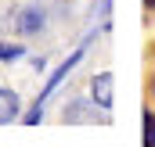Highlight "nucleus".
<instances>
[{
	"instance_id": "obj_1",
	"label": "nucleus",
	"mask_w": 155,
	"mask_h": 147,
	"mask_svg": "<svg viewBox=\"0 0 155 147\" xmlns=\"http://www.w3.org/2000/svg\"><path fill=\"white\" fill-rule=\"evenodd\" d=\"M87 43H90V39H83V43H79V50H72V54H69V58H65V61L54 68V75L47 79V86H43V93H40V101H36V108L25 115V122H40V115H43V108H40V104H43V101L51 97V90H58V86H61V79H65V75H69V72L79 65V61H83V54H87Z\"/></svg>"
},
{
	"instance_id": "obj_2",
	"label": "nucleus",
	"mask_w": 155,
	"mask_h": 147,
	"mask_svg": "<svg viewBox=\"0 0 155 147\" xmlns=\"http://www.w3.org/2000/svg\"><path fill=\"white\" fill-rule=\"evenodd\" d=\"M90 90H94V104H97L101 111L112 108V75H108V72H97V75H94V86H90Z\"/></svg>"
},
{
	"instance_id": "obj_3",
	"label": "nucleus",
	"mask_w": 155,
	"mask_h": 147,
	"mask_svg": "<svg viewBox=\"0 0 155 147\" xmlns=\"http://www.w3.org/2000/svg\"><path fill=\"white\" fill-rule=\"evenodd\" d=\"M18 93L15 90H7V86H0V126H7V122H15L18 118Z\"/></svg>"
},
{
	"instance_id": "obj_4",
	"label": "nucleus",
	"mask_w": 155,
	"mask_h": 147,
	"mask_svg": "<svg viewBox=\"0 0 155 147\" xmlns=\"http://www.w3.org/2000/svg\"><path fill=\"white\" fill-rule=\"evenodd\" d=\"M15 25H18V33H40V29H43V14L33 11V7H25V11L18 14V22H15Z\"/></svg>"
},
{
	"instance_id": "obj_5",
	"label": "nucleus",
	"mask_w": 155,
	"mask_h": 147,
	"mask_svg": "<svg viewBox=\"0 0 155 147\" xmlns=\"http://www.w3.org/2000/svg\"><path fill=\"white\" fill-rule=\"evenodd\" d=\"M144 144L155 147V115L152 111H144Z\"/></svg>"
},
{
	"instance_id": "obj_6",
	"label": "nucleus",
	"mask_w": 155,
	"mask_h": 147,
	"mask_svg": "<svg viewBox=\"0 0 155 147\" xmlns=\"http://www.w3.org/2000/svg\"><path fill=\"white\" fill-rule=\"evenodd\" d=\"M22 58V47H11V43H0V61H15Z\"/></svg>"
},
{
	"instance_id": "obj_7",
	"label": "nucleus",
	"mask_w": 155,
	"mask_h": 147,
	"mask_svg": "<svg viewBox=\"0 0 155 147\" xmlns=\"http://www.w3.org/2000/svg\"><path fill=\"white\" fill-rule=\"evenodd\" d=\"M148 4H155V0H148Z\"/></svg>"
}]
</instances>
